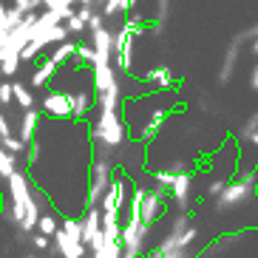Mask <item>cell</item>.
I'll return each instance as SVG.
<instances>
[{
	"instance_id": "484cf974",
	"label": "cell",
	"mask_w": 258,
	"mask_h": 258,
	"mask_svg": "<svg viewBox=\"0 0 258 258\" xmlns=\"http://www.w3.org/2000/svg\"><path fill=\"white\" fill-rule=\"evenodd\" d=\"M77 60H80V62H94V60H97L94 46H83V43H80V46H77Z\"/></svg>"
},
{
	"instance_id": "4316f807",
	"label": "cell",
	"mask_w": 258,
	"mask_h": 258,
	"mask_svg": "<svg viewBox=\"0 0 258 258\" xmlns=\"http://www.w3.org/2000/svg\"><path fill=\"white\" fill-rule=\"evenodd\" d=\"M15 99V85L12 83H0V105H6Z\"/></svg>"
},
{
	"instance_id": "5b68a950",
	"label": "cell",
	"mask_w": 258,
	"mask_h": 258,
	"mask_svg": "<svg viewBox=\"0 0 258 258\" xmlns=\"http://www.w3.org/2000/svg\"><path fill=\"white\" fill-rule=\"evenodd\" d=\"M137 26L134 23H125L119 31H116V46H114V60H116V69L122 74H131V66H134V34H137Z\"/></svg>"
},
{
	"instance_id": "277c9868",
	"label": "cell",
	"mask_w": 258,
	"mask_h": 258,
	"mask_svg": "<svg viewBox=\"0 0 258 258\" xmlns=\"http://www.w3.org/2000/svg\"><path fill=\"white\" fill-rule=\"evenodd\" d=\"M111 182H114V165H111V159H105V156L99 153L97 159H94V165H91V187H88V207H91V205H99V202H102V196L108 193Z\"/></svg>"
},
{
	"instance_id": "8d00e7d4",
	"label": "cell",
	"mask_w": 258,
	"mask_h": 258,
	"mask_svg": "<svg viewBox=\"0 0 258 258\" xmlns=\"http://www.w3.org/2000/svg\"><path fill=\"white\" fill-rule=\"evenodd\" d=\"M20 258H48V255H34V252H29V255H20Z\"/></svg>"
},
{
	"instance_id": "d4e9b609",
	"label": "cell",
	"mask_w": 258,
	"mask_h": 258,
	"mask_svg": "<svg viewBox=\"0 0 258 258\" xmlns=\"http://www.w3.org/2000/svg\"><path fill=\"white\" fill-rule=\"evenodd\" d=\"M66 26H69L71 34H83V31L88 29V20H85V17H80V15L74 12V15H71L69 20H66Z\"/></svg>"
},
{
	"instance_id": "8992f818",
	"label": "cell",
	"mask_w": 258,
	"mask_h": 258,
	"mask_svg": "<svg viewBox=\"0 0 258 258\" xmlns=\"http://www.w3.org/2000/svg\"><path fill=\"white\" fill-rule=\"evenodd\" d=\"M244 43H247V37L241 34H235L233 40L227 43V48H224V57H221V69H219V85H230L235 77V69H238V62H241V51H244Z\"/></svg>"
},
{
	"instance_id": "9c48e42d",
	"label": "cell",
	"mask_w": 258,
	"mask_h": 258,
	"mask_svg": "<svg viewBox=\"0 0 258 258\" xmlns=\"http://www.w3.org/2000/svg\"><path fill=\"white\" fill-rule=\"evenodd\" d=\"M99 235H102V207L91 205L83 216V241H85V247H91Z\"/></svg>"
},
{
	"instance_id": "e0dca14e",
	"label": "cell",
	"mask_w": 258,
	"mask_h": 258,
	"mask_svg": "<svg viewBox=\"0 0 258 258\" xmlns=\"http://www.w3.org/2000/svg\"><path fill=\"white\" fill-rule=\"evenodd\" d=\"M77 46H80V43H71V40H66V43H57V48H54V54H51V60L57 62V66H62L66 60L77 57Z\"/></svg>"
},
{
	"instance_id": "d6986e66",
	"label": "cell",
	"mask_w": 258,
	"mask_h": 258,
	"mask_svg": "<svg viewBox=\"0 0 258 258\" xmlns=\"http://www.w3.org/2000/svg\"><path fill=\"white\" fill-rule=\"evenodd\" d=\"M137 6V0H105V6H102V15L105 17H116L122 12H128V9Z\"/></svg>"
},
{
	"instance_id": "d6a6232c",
	"label": "cell",
	"mask_w": 258,
	"mask_h": 258,
	"mask_svg": "<svg viewBox=\"0 0 258 258\" xmlns=\"http://www.w3.org/2000/svg\"><path fill=\"white\" fill-rule=\"evenodd\" d=\"M6 137H12V128H9V122H6V116L0 114V139H6Z\"/></svg>"
},
{
	"instance_id": "52a82bcc",
	"label": "cell",
	"mask_w": 258,
	"mask_h": 258,
	"mask_svg": "<svg viewBox=\"0 0 258 258\" xmlns=\"http://www.w3.org/2000/svg\"><path fill=\"white\" fill-rule=\"evenodd\" d=\"M165 213V190H148L142 199V221L145 224H156Z\"/></svg>"
},
{
	"instance_id": "ba28073f",
	"label": "cell",
	"mask_w": 258,
	"mask_h": 258,
	"mask_svg": "<svg viewBox=\"0 0 258 258\" xmlns=\"http://www.w3.org/2000/svg\"><path fill=\"white\" fill-rule=\"evenodd\" d=\"M43 114L54 116V119L71 116V94H66V91H48L46 99H43Z\"/></svg>"
},
{
	"instance_id": "1f68e13d",
	"label": "cell",
	"mask_w": 258,
	"mask_h": 258,
	"mask_svg": "<svg viewBox=\"0 0 258 258\" xmlns=\"http://www.w3.org/2000/svg\"><path fill=\"white\" fill-rule=\"evenodd\" d=\"M37 153H40V148L34 142H29V151H26V162H37Z\"/></svg>"
},
{
	"instance_id": "f1b7e54d",
	"label": "cell",
	"mask_w": 258,
	"mask_h": 258,
	"mask_svg": "<svg viewBox=\"0 0 258 258\" xmlns=\"http://www.w3.org/2000/svg\"><path fill=\"white\" fill-rule=\"evenodd\" d=\"M102 26H105V15H102V12H94L91 20H88V31H97V29H102Z\"/></svg>"
},
{
	"instance_id": "4dcf8cb0",
	"label": "cell",
	"mask_w": 258,
	"mask_h": 258,
	"mask_svg": "<svg viewBox=\"0 0 258 258\" xmlns=\"http://www.w3.org/2000/svg\"><path fill=\"white\" fill-rule=\"evenodd\" d=\"M15 6L20 9L23 15H29V12H34V9H37V3H34V0H15Z\"/></svg>"
},
{
	"instance_id": "4fadbf2b",
	"label": "cell",
	"mask_w": 258,
	"mask_h": 258,
	"mask_svg": "<svg viewBox=\"0 0 258 258\" xmlns=\"http://www.w3.org/2000/svg\"><path fill=\"white\" fill-rule=\"evenodd\" d=\"M37 125H40V114L34 111V108H26L23 119H20V139H23V142H34Z\"/></svg>"
},
{
	"instance_id": "3957f363",
	"label": "cell",
	"mask_w": 258,
	"mask_h": 258,
	"mask_svg": "<svg viewBox=\"0 0 258 258\" xmlns=\"http://www.w3.org/2000/svg\"><path fill=\"white\" fill-rule=\"evenodd\" d=\"M94 142H97V148L102 151V156L111 151H116V148H122L125 145V139H128V131H125V119H122L119 111H99L97 122H94V131H91Z\"/></svg>"
},
{
	"instance_id": "30bf717a",
	"label": "cell",
	"mask_w": 258,
	"mask_h": 258,
	"mask_svg": "<svg viewBox=\"0 0 258 258\" xmlns=\"http://www.w3.org/2000/svg\"><path fill=\"white\" fill-rule=\"evenodd\" d=\"M170 196L176 202V210H190V202H193V170L176 176V184L170 190Z\"/></svg>"
},
{
	"instance_id": "7402d4cb",
	"label": "cell",
	"mask_w": 258,
	"mask_h": 258,
	"mask_svg": "<svg viewBox=\"0 0 258 258\" xmlns=\"http://www.w3.org/2000/svg\"><path fill=\"white\" fill-rule=\"evenodd\" d=\"M170 12H173V0H156V23L165 26L170 20Z\"/></svg>"
},
{
	"instance_id": "74e56055",
	"label": "cell",
	"mask_w": 258,
	"mask_h": 258,
	"mask_svg": "<svg viewBox=\"0 0 258 258\" xmlns=\"http://www.w3.org/2000/svg\"><path fill=\"white\" fill-rule=\"evenodd\" d=\"M85 258H91V255H85Z\"/></svg>"
},
{
	"instance_id": "d590c367",
	"label": "cell",
	"mask_w": 258,
	"mask_h": 258,
	"mask_svg": "<svg viewBox=\"0 0 258 258\" xmlns=\"http://www.w3.org/2000/svg\"><path fill=\"white\" fill-rule=\"evenodd\" d=\"M250 51L258 57V37H252V40H250Z\"/></svg>"
},
{
	"instance_id": "44dd1931",
	"label": "cell",
	"mask_w": 258,
	"mask_h": 258,
	"mask_svg": "<svg viewBox=\"0 0 258 258\" xmlns=\"http://www.w3.org/2000/svg\"><path fill=\"white\" fill-rule=\"evenodd\" d=\"M227 182H230V176H213L210 182H207V190H205V196L207 199H216L221 193V190L227 187Z\"/></svg>"
},
{
	"instance_id": "5bb4252c",
	"label": "cell",
	"mask_w": 258,
	"mask_h": 258,
	"mask_svg": "<svg viewBox=\"0 0 258 258\" xmlns=\"http://www.w3.org/2000/svg\"><path fill=\"white\" fill-rule=\"evenodd\" d=\"M91 94L88 91H74L71 94V116L74 119H85L88 116V111H91Z\"/></svg>"
},
{
	"instance_id": "7c38bea8",
	"label": "cell",
	"mask_w": 258,
	"mask_h": 258,
	"mask_svg": "<svg viewBox=\"0 0 258 258\" xmlns=\"http://www.w3.org/2000/svg\"><path fill=\"white\" fill-rule=\"evenodd\" d=\"M69 34H71L69 26H66V23H57V26H51L48 31L37 34V37H34V43H40L43 48H48V46H54V43H66V40H69Z\"/></svg>"
},
{
	"instance_id": "6da1fadb",
	"label": "cell",
	"mask_w": 258,
	"mask_h": 258,
	"mask_svg": "<svg viewBox=\"0 0 258 258\" xmlns=\"http://www.w3.org/2000/svg\"><path fill=\"white\" fill-rule=\"evenodd\" d=\"M258 199V167H244L227 182V187L213 199L216 216H230L235 210L252 207Z\"/></svg>"
},
{
	"instance_id": "2e32d148",
	"label": "cell",
	"mask_w": 258,
	"mask_h": 258,
	"mask_svg": "<svg viewBox=\"0 0 258 258\" xmlns=\"http://www.w3.org/2000/svg\"><path fill=\"white\" fill-rule=\"evenodd\" d=\"M176 176H179V173L167 170V167H159V170H153V173H151V179L156 182V187H159V190L170 193V190H173V184H176Z\"/></svg>"
},
{
	"instance_id": "836d02e7",
	"label": "cell",
	"mask_w": 258,
	"mask_h": 258,
	"mask_svg": "<svg viewBox=\"0 0 258 258\" xmlns=\"http://www.w3.org/2000/svg\"><path fill=\"white\" fill-rule=\"evenodd\" d=\"M250 88L258 94V62H255V66L250 69Z\"/></svg>"
},
{
	"instance_id": "603a6c76",
	"label": "cell",
	"mask_w": 258,
	"mask_h": 258,
	"mask_svg": "<svg viewBox=\"0 0 258 258\" xmlns=\"http://www.w3.org/2000/svg\"><path fill=\"white\" fill-rule=\"evenodd\" d=\"M0 145H3L6 151H12L15 156H20L23 151H29V142H23V139H15V137H6V139H0Z\"/></svg>"
},
{
	"instance_id": "ffe728a7",
	"label": "cell",
	"mask_w": 258,
	"mask_h": 258,
	"mask_svg": "<svg viewBox=\"0 0 258 258\" xmlns=\"http://www.w3.org/2000/svg\"><path fill=\"white\" fill-rule=\"evenodd\" d=\"M12 85H15V102H17V105H20V108H31V105H34V97H31V91L26 88L23 83H12Z\"/></svg>"
},
{
	"instance_id": "e575fe53",
	"label": "cell",
	"mask_w": 258,
	"mask_h": 258,
	"mask_svg": "<svg viewBox=\"0 0 258 258\" xmlns=\"http://www.w3.org/2000/svg\"><path fill=\"white\" fill-rule=\"evenodd\" d=\"M244 37H247V43H250L252 37H258V23L252 26V29H247V31H244Z\"/></svg>"
},
{
	"instance_id": "83f0119b",
	"label": "cell",
	"mask_w": 258,
	"mask_h": 258,
	"mask_svg": "<svg viewBox=\"0 0 258 258\" xmlns=\"http://www.w3.org/2000/svg\"><path fill=\"white\" fill-rule=\"evenodd\" d=\"M167 170H173V173H187L190 165L184 159H170V162H167Z\"/></svg>"
},
{
	"instance_id": "ac0fdd59",
	"label": "cell",
	"mask_w": 258,
	"mask_h": 258,
	"mask_svg": "<svg viewBox=\"0 0 258 258\" xmlns=\"http://www.w3.org/2000/svg\"><path fill=\"white\" fill-rule=\"evenodd\" d=\"M15 170H17V156L0 145V179H9Z\"/></svg>"
},
{
	"instance_id": "cb8c5ba5",
	"label": "cell",
	"mask_w": 258,
	"mask_h": 258,
	"mask_svg": "<svg viewBox=\"0 0 258 258\" xmlns=\"http://www.w3.org/2000/svg\"><path fill=\"white\" fill-rule=\"evenodd\" d=\"M37 230H40L43 235H54L57 230H60V224H57V219H54V216H40Z\"/></svg>"
},
{
	"instance_id": "7a4b0ae2",
	"label": "cell",
	"mask_w": 258,
	"mask_h": 258,
	"mask_svg": "<svg viewBox=\"0 0 258 258\" xmlns=\"http://www.w3.org/2000/svg\"><path fill=\"white\" fill-rule=\"evenodd\" d=\"M9 182V196H12V210H15V224L26 233H34L40 221V210L37 202L29 190V179H26L23 170H15V173L6 179Z\"/></svg>"
},
{
	"instance_id": "9a60e30c",
	"label": "cell",
	"mask_w": 258,
	"mask_h": 258,
	"mask_svg": "<svg viewBox=\"0 0 258 258\" xmlns=\"http://www.w3.org/2000/svg\"><path fill=\"white\" fill-rule=\"evenodd\" d=\"M54 74H57V62L48 57V60L43 62V66L34 71V74H31V88H46V85L51 83V77H54Z\"/></svg>"
},
{
	"instance_id": "f546056e",
	"label": "cell",
	"mask_w": 258,
	"mask_h": 258,
	"mask_svg": "<svg viewBox=\"0 0 258 258\" xmlns=\"http://www.w3.org/2000/svg\"><path fill=\"white\" fill-rule=\"evenodd\" d=\"M31 244H34L37 250H48V247H51L48 235H43V233H34V235H31Z\"/></svg>"
},
{
	"instance_id": "8fae6325",
	"label": "cell",
	"mask_w": 258,
	"mask_h": 258,
	"mask_svg": "<svg viewBox=\"0 0 258 258\" xmlns=\"http://www.w3.org/2000/svg\"><path fill=\"white\" fill-rule=\"evenodd\" d=\"M145 83L148 85H159L162 91H170V88H176V80L173 77V69L170 66H156V69H151L148 74H145Z\"/></svg>"
}]
</instances>
